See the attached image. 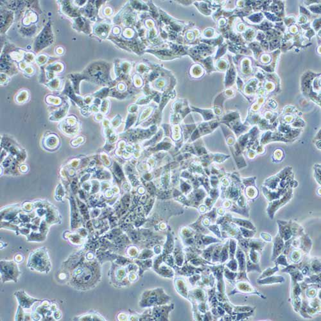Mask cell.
<instances>
[{"mask_svg":"<svg viewBox=\"0 0 321 321\" xmlns=\"http://www.w3.org/2000/svg\"><path fill=\"white\" fill-rule=\"evenodd\" d=\"M284 248V242L283 239L282 238L280 234H277V236L275 238L274 242V249H273V255H272V260L276 259V257L281 253L282 250H283Z\"/></svg>","mask_w":321,"mask_h":321,"instance_id":"6da1fadb","label":"cell"},{"mask_svg":"<svg viewBox=\"0 0 321 321\" xmlns=\"http://www.w3.org/2000/svg\"><path fill=\"white\" fill-rule=\"evenodd\" d=\"M285 281V278L283 276H272L270 277H268L263 280H258L257 282L260 285H266V284H272L274 283H283Z\"/></svg>","mask_w":321,"mask_h":321,"instance_id":"7a4b0ae2","label":"cell"},{"mask_svg":"<svg viewBox=\"0 0 321 321\" xmlns=\"http://www.w3.org/2000/svg\"><path fill=\"white\" fill-rule=\"evenodd\" d=\"M246 264H247V266L248 272L252 270H257L259 272H261V270L260 269L259 265H257V263H253V262H251L250 260H247Z\"/></svg>","mask_w":321,"mask_h":321,"instance_id":"3957f363","label":"cell"},{"mask_svg":"<svg viewBox=\"0 0 321 321\" xmlns=\"http://www.w3.org/2000/svg\"><path fill=\"white\" fill-rule=\"evenodd\" d=\"M278 270H279V269H278L277 266H276L275 268H272H272H269V269H267L266 270H265V272L263 273V274L259 277V280L263 279L265 277H267V276H271L272 274L274 272H277Z\"/></svg>","mask_w":321,"mask_h":321,"instance_id":"277c9868","label":"cell"},{"mask_svg":"<svg viewBox=\"0 0 321 321\" xmlns=\"http://www.w3.org/2000/svg\"><path fill=\"white\" fill-rule=\"evenodd\" d=\"M301 257V254L299 251H298V250H294V251L293 252V253H292V255L290 256V259L292 260V262H295V263L299 262Z\"/></svg>","mask_w":321,"mask_h":321,"instance_id":"5b68a950","label":"cell"},{"mask_svg":"<svg viewBox=\"0 0 321 321\" xmlns=\"http://www.w3.org/2000/svg\"><path fill=\"white\" fill-rule=\"evenodd\" d=\"M276 264L283 265H285V266L288 265L287 259H286V257L284 255H281L280 256H279L276 260Z\"/></svg>","mask_w":321,"mask_h":321,"instance_id":"8992f818","label":"cell"},{"mask_svg":"<svg viewBox=\"0 0 321 321\" xmlns=\"http://www.w3.org/2000/svg\"><path fill=\"white\" fill-rule=\"evenodd\" d=\"M261 236H262V238L264 239V240H265L266 242H271L272 238L270 236V234H266V233H262L261 234Z\"/></svg>","mask_w":321,"mask_h":321,"instance_id":"52a82bcc","label":"cell"}]
</instances>
